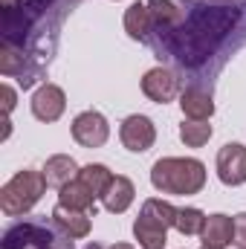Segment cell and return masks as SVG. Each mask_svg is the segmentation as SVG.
<instances>
[{
  "mask_svg": "<svg viewBox=\"0 0 246 249\" xmlns=\"http://www.w3.org/2000/svg\"><path fill=\"white\" fill-rule=\"evenodd\" d=\"M122 23H124L127 38H133V41H148V38H151V29H154L148 3H130V6L124 9Z\"/></svg>",
  "mask_w": 246,
  "mask_h": 249,
  "instance_id": "cell-18",
  "label": "cell"
},
{
  "mask_svg": "<svg viewBox=\"0 0 246 249\" xmlns=\"http://www.w3.org/2000/svg\"><path fill=\"white\" fill-rule=\"evenodd\" d=\"M235 247L246 249V212L235 214Z\"/></svg>",
  "mask_w": 246,
  "mask_h": 249,
  "instance_id": "cell-22",
  "label": "cell"
},
{
  "mask_svg": "<svg viewBox=\"0 0 246 249\" xmlns=\"http://www.w3.org/2000/svg\"><path fill=\"white\" fill-rule=\"evenodd\" d=\"M0 249H72V238H67L61 229L44 217H23L6 226Z\"/></svg>",
  "mask_w": 246,
  "mask_h": 249,
  "instance_id": "cell-4",
  "label": "cell"
},
{
  "mask_svg": "<svg viewBox=\"0 0 246 249\" xmlns=\"http://www.w3.org/2000/svg\"><path fill=\"white\" fill-rule=\"evenodd\" d=\"M110 249H133V247H130V244H113Z\"/></svg>",
  "mask_w": 246,
  "mask_h": 249,
  "instance_id": "cell-26",
  "label": "cell"
},
{
  "mask_svg": "<svg viewBox=\"0 0 246 249\" xmlns=\"http://www.w3.org/2000/svg\"><path fill=\"white\" fill-rule=\"evenodd\" d=\"M44 191H47L44 171L23 168L0 188V209H3L6 217H23V214H29L38 206Z\"/></svg>",
  "mask_w": 246,
  "mask_h": 249,
  "instance_id": "cell-6",
  "label": "cell"
},
{
  "mask_svg": "<svg viewBox=\"0 0 246 249\" xmlns=\"http://www.w3.org/2000/svg\"><path fill=\"white\" fill-rule=\"evenodd\" d=\"M119 139H122V145L127 151H133V154H145L154 142H157V127L154 122L148 119V116H142V113H133V116H127L119 127Z\"/></svg>",
  "mask_w": 246,
  "mask_h": 249,
  "instance_id": "cell-11",
  "label": "cell"
},
{
  "mask_svg": "<svg viewBox=\"0 0 246 249\" xmlns=\"http://www.w3.org/2000/svg\"><path fill=\"white\" fill-rule=\"evenodd\" d=\"M0 96H3V113L9 116V113L15 110V99H18V96H15V90H12L9 84H3V87H0Z\"/></svg>",
  "mask_w": 246,
  "mask_h": 249,
  "instance_id": "cell-23",
  "label": "cell"
},
{
  "mask_svg": "<svg viewBox=\"0 0 246 249\" xmlns=\"http://www.w3.org/2000/svg\"><path fill=\"white\" fill-rule=\"evenodd\" d=\"M78 3H81V0H78Z\"/></svg>",
  "mask_w": 246,
  "mask_h": 249,
  "instance_id": "cell-29",
  "label": "cell"
},
{
  "mask_svg": "<svg viewBox=\"0 0 246 249\" xmlns=\"http://www.w3.org/2000/svg\"><path fill=\"white\" fill-rule=\"evenodd\" d=\"M64 110H67V96H64V90L58 84H50V81H44L38 90H35V96H32V116L38 119V122H58L64 116Z\"/></svg>",
  "mask_w": 246,
  "mask_h": 249,
  "instance_id": "cell-10",
  "label": "cell"
},
{
  "mask_svg": "<svg viewBox=\"0 0 246 249\" xmlns=\"http://www.w3.org/2000/svg\"><path fill=\"white\" fill-rule=\"evenodd\" d=\"M58 206L75 209V212H90L96 214V194L84 186L78 177L72 183H67L64 188H58Z\"/></svg>",
  "mask_w": 246,
  "mask_h": 249,
  "instance_id": "cell-17",
  "label": "cell"
},
{
  "mask_svg": "<svg viewBox=\"0 0 246 249\" xmlns=\"http://www.w3.org/2000/svg\"><path fill=\"white\" fill-rule=\"evenodd\" d=\"M84 249H105V247H102V244H87Z\"/></svg>",
  "mask_w": 246,
  "mask_h": 249,
  "instance_id": "cell-27",
  "label": "cell"
},
{
  "mask_svg": "<svg viewBox=\"0 0 246 249\" xmlns=\"http://www.w3.org/2000/svg\"><path fill=\"white\" fill-rule=\"evenodd\" d=\"M200 249H217V247H206V244H203V247H200Z\"/></svg>",
  "mask_w": 246,
  "mask_h": 249,
  "instance_id": "cell-28",
  "label": "cell"
},
{
  "mask_svg": "<svg viewBox=\"0 0 246 249\" xmlns=\"http://www.w3.org/2000/svg\"><path fill=\"white\" fill-rule=\"evenodd\" d=\"M174 223H177V209L168 200L148 197L133 223V238L139 241L142 249H165L168 229H174Z\"/></svg>",
  "mask_w": 246,
  "mask_h": 249,
  "instance_id": "cell-5",
  "label": "cell"
},
{
  "mask_svg": "<svg viewBox=\"0 0 246 249\" xmlns=\"http://www.w3.org/2000/svg\"><path fill=\"white\" fill-rule=\"evenodd\" d=\"M93 217L96 214H90V212H75V209H67V206H55L53 209V223L72 241H81V238L90 235Z\"/></svg>",
  "mask_w": 246,
  "mask_h": 249,
  "instance_id": "cell-13",
  "label": "cell"
},
{
  "mask_svg": "<svg viewBox=\"0 0 246 249\" xmlns=\"http://www.w3.org/2000/svg\"><path fill=\"white\" fill-rule=\"evenodd\" d=\"M217 177L232 188L246 183V148L241 142H226L217 151Z\"/></svg>",
  "mask_w": 246,
  "mask_h": 249,
  "instance_id": "cell-9",
  "label": "cell"
},
{
  "mask_svg": "<svg viewBox=\"0 0 246 249\" xmlns=\"http://www.w3.org/2000/svg\"><path fill=\"white\" fill-rule=\"evenodd\" d=\"M20 0H0V9H12V6H18Z\"/></svg>",
  "mask_w": 246,
  "mask_h": 249,
  "instance_id": "cell-24",
  "label": "cell"
},
{
  "mask_svg": "<svg viewBox=\"0 0 246 249\" xmlns=\"http://www.w3.org/2000/svg\"><path fill=\"white\" fill-rule=\"evenodd\" d=\"M200 238H203L206 247L226 249L229 244H235V217H229V214H209L206 223H203Z\"/></svg>",
  "mask_w": 246,
  "mask_h": 249,
  "instance_id": "cell-14",
  "label": "cell"
},
{
  "mask_svg": "<svg viewBox=\"0 0 246 249\" xmlns=\"http://www.w3.org/2000/svg\"><path fill=\"white\" fill-rule=\"evenodd\" d=\"M78 180L90 188L96 197H102V194H105V188L110 186L113 174H110V168H107V165H102V162H90V165H84V168L78 171Z\"/></svg>",
  "mask_w": 246,
  "mask_h": 249,
  "instance_id": "cell-20",
  "label": "cell"
},
{
  "mask_svg": "<svg viewBox=\"0 0 246 249\" xmlns=\"http://www.w3.org/2000/svg\"><path fill=\"white\" fill-rule=\"evenodd\" d=\"M209 3H223V6H232V3H241V0H209Z\"/></svg>",
  "mask_w": 246,
  "mask_h": 249,
  "instance_id": "cell-25",
  "label": "cell"
},
{
  "mask_svg": "<svg viewBox=\"0 0 246 249\" xmlns=\"http://www.w3.org/2000/svg\"><path fill=\"white\" fill-rule=\"evenodd\" d=\"M78 0H20L0 9V72L18 78L23 90L35 87L58 53L61 26Z\"/></svg>",
  "mask_w": 246,
  "mask_h": 249,
  "instance_id": "cell-2",
  "label": "cell"
},
{
  "mask_svg": "<svg viewBox=\"0 0 246 249\" xmlns=\"http://www.w3.org/2000/svg\"><path fill=\"white\" fill-rule=\"evenodd\" d=\"M133 197H136V188H133V183H130V177L116 174L99 200H102V206H105L110 214H122V212H127V209H130Z\"/></svg>",
  "mask_w": 246,
  "mask_h": 249,
  "instance_id": "cell-15",
  "label": "cell"
},
{
  "mask_svg": "<svg viewBox=\"0 0 246 249\" xmlns=\"http://www.w3.org/2000/svg\"><path fill=\"white\" fill-rule=\"evenodd\" d=\"M203 223H206V214H203L200 209H194V206L177 209V223H174V229H177L183 238L200 235V232H203Z\"/></svg>",
  "mask_w": 246,
  "mask_h": 249,
  "instance_id": "cell-21",
  "label": "cell"
},
{
  "mask_svg": "<svg viewBox=\"0 0 246 249\" xmlns=\"http://www.w3.org/2000/svg\"><path fill=\"white\" fill-rule=\"evenodd\" d=\"M72 139L81 145V148H102L110 136V124L107 119L99 113V110H84L72 119Z\"/></svg>",
  "mask_w": 246,
  "mask_h": 249,
  "instance_id": "cell-8",
  "label": "cell"
},
{
  "mask_svg": "<svg viewBox=\"0 0 246 249\" xmlns=\"http://www.w3.org/2000/svg\"><path fill=\"white\" fill-rule=\"evenodd\" d=\"M151 183L162 194L191 197L206 186V165L194 157H162L151 168Z\"/></svg>",
  "mask_w": 246,
  "mask_h": 249,
  "instance_id": "cell-3",
  "label": "cell"
},
{
  "mask_svg": "<svg viewBox=\"0 0 246 249\" xmlns=\"http://www.w3.org/2000/svg\"><path fill=\"white\" fill-rule=\"evenodd\" d=\"M214 127L209 124V119H183L180 124V139L185 142V148H203L211 139Z\"/></svg>",
  "mask_w": 246,
  "mask_h": 249,
  "instance_id": "cell-19",
  "label": "cell"
},
{
  "mask_svg": "<svg viewBox=\"0 0 246 249\" xmlns=\"http://www.w3.org/2000/svg\"><path fill=\"white\" fill-rule=\"evenodd\" d=\"M180 110L185 119H211V113H214L211 90L200 87V84H188L180 93Z\"/></svg>",
  "mask_w": 246,
  "mask_h": 249,
  "instance_id": "cell-12",
  "label": "cell"
},
{
  "mask_svg": "<svg viewBox=\"0 0 246 249\" xmlns=\"http://www.w3.org/2000/svg\"><path fill=\"white\" fill-rule=\"evenodd\" d=\"M183 20L174 29L148 38L162 67L174 70L188 84L209 87L226 61L246 47V0L223 6L209 0H180Z\"/></svg>",
  "mask_w": 246,
  "mask_h": 249,
  "instance_id": "cell-1",
  "label": "cell"
},
{
  "mask_svg": "<svg viewBox=\"0 0 246 249\" xmlns=\"http://www.w3.org/2000/svg\"><path fill=\"white\" fill-rule=\"evenodd\" d=\"M44 180H47V186L53 188H64L67 183H72L75 177H78V162L72 160V157H67V154H55V157H50L47 162H44Z\"/></svg>",
  "mask_w": 246,
  "mask_h": 249,
  "instance_id": "cell-16",
  "label": "cell"
},
{
  "mask_svg": "<svg viewBox=\"0 0 246 249\" xmlns=\"http://www.w3.org/2000/svg\"><path fill=\"white\" fill-rule=\"evenodd\" d=\"M142 93L157 105H168L183 93L180 90V75L168 67H154L142 75Z\"/></svg>",
  "mask_w": 246,
  "mask_h": 249,
  "instance_id": "cell-7",
  "label": "cell"
}]
</instances>
